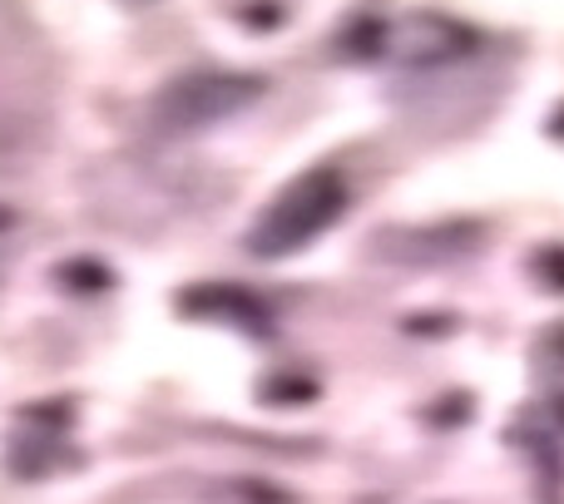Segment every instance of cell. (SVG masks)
Returning <instances> with one entry per match:
<instances>
[{
	"mask_svg": "<svg viewBox=\"0 0 564 504\" xmlns=\"http://www.w3.org/2000/svg\"><path fill=\"white\" fill-rule=\"evenodd\" d=\"M258 95V79H243V75H198V79H184V85L169 95V109L184 114L188 105H198L188 114V124H204V119H218V114H234L238 105Z\"/></svg>",
	"mask_w": 564,
	"mask_h": 504,
	"instance_id": "7a4b0ae2",
	"label": "cell"
},
{
	"mask_svg": "<svg viewBox=\"0 0 564 504\" xmlns=\"http://www.w3.org/2000/svg\"><path fill=\"white\" fill-rule=\"evenodd\" d=\"M347 208V184H341L337 168H312L297 184H288L282 194L268 204V213L258 218L253 228V252L258 258H288V252H302L307 243H317L332 223Z\"/></svg>",
	"mask_w": 564,
	"mask_h": 504,
	"instance_id": "6da1fadb",
	"label": "cell"
},
{
	"mask_svg": "<svg viewBox=\"0 0 564 504\" xmlns=\"http://www.w3.org/2000/svg\"><path fill=\"white\" fill-rule=\"evenodd\" d=\"M391 35H397L391 55H406V59H451L470 45V30L446 15H411L401 25H391Z\"/></svg>",
	"mask_w": 564,
	"mask_h": 504,
	"instance_id": "3957f363",
	"label": "cell"
}]
</instances>
